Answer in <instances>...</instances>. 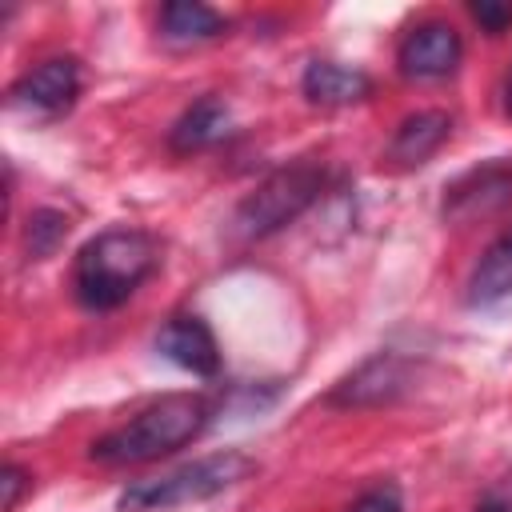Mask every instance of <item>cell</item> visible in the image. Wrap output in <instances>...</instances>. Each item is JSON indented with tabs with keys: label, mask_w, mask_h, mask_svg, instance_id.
Wrapping results in <instances>:
<instances>
[{
	"label": "cell",
	"mask_w": 512,
	"mask_h": 512,
	"mask_svg": "<svg viewBox=\"0 0 512 512\" xmlns=\"http://www.w3.org/2000/svg\"><path fill=\"white\" fill-rule=\"evenodd\" d=\"M412 372L416 364L396 356V352H380L372 360H364L352 376H344L332 392L328 404L336 408H376V404H392L396 396H404L412 388Z\"/></svg>",
	"instance_id": "5b68a950"
},
{
	"label": "cell",
	"mask_w": 512,
	"mask_h": 512,
	"mask_svg": "<svg viewBox=\"0 0 512 512\" xmlns=\"http://www.w3.org/2000/svg\"><path fill=\"white\" fill-rule=\"evenodd\" d=\"M304 96L320 108H340V104H356L372 92V80L360 72V68H348V64H336V60H312L304 68V80H300Z\"/></svg>",
	"instance_id": "8fae6325"
},
{
	"label": "cell",
	"mask_w": 512,
	"mask_h": 512,
	"mask_svg": "<svg viewBox=\"0 0 512 512\" xmlns=\"http://www.w3.org/2000/svg\"><path fill=\"white\" fill-rule=\"evenodd\" d=\"M228 132H232L228 108H224L220 100H200V104H192V108L176 120L168 144H172V152H200V148L220 144Z\"/></svg>",
	"instance_id": "5bb4252c"
},
{
	"label": "cell",
	"mask_w": 512,
	"mask_h": 512,
	"mask_svg": "<svg viewBox=\"0 0 512 512\" xmlns=\"http://www.w3.org/2000/svg\"><path fill=\"white\" fill-rule=\"evenodd\" d=\"M452 132V116L440 112V108H428V112H412L400 120L392 144H388V160L400 164V168H412V164H424Z\"/></svg>",
	"instance_id": "30bf717a"
},
{
	"label": "cell",
	"mask_w": 512,
	"mask_h": 512,
	"mask_svg": "<svg viewBox=\"0 0 512 512\" xmlns=\"http://www.w3.org/2000/svg\"><path fill=\"white\" fill-rule=\"evenodd\" d=\"M476 512H512V476L496 480V484L476 500Z\"/></svg>",
	"instance_id": "ac0fdd59"
},
{
	"label": "cell",
	"mask_w": 512,
	"mask_h": 512,
	"mask_svg": "<svg viewBox=\"0 0 512 512\" xmlns=\"http://www.w3.org/2000/svg\"><path fill=\"white\" fill-rule=\"evenodd\" d=\"M512 292V228H504L468 276V304H496Z\"/></svg>",
	"instance_id": "4fadbf2b"
},
{
	"label": "cell",
	"mask_w": 512,
	"mask_h": 512,
	"mask_svg": "<svg viewBox=\"0 0 512 512\" xmlns=\"http://www.w3.org/2000/svg\"><path fill=\"white\" fill-rule=\"evenodd\" d=\"M504 112L512 116V68H508V80H504Z\"/></svg>",
	"instance_id": "ffe728a7"
},
{
	"label": "cell",
	"mask_w": 512,
	"mask_h": 512,
	"mask_svg": "<svg viewBox=\"0 0 512 512\" xmlns=\"http://www.w3.org/2000/svg\"><path fill=\"white\" fill-rule=\"evenodd\" d=\"M320 192H324V164L292 160V164L276 168L264 184H256V192H248L240 200L232 228L244 240H264V236L280 232L284 224H292Z\"/></svg>",
	"instance_id": "277c9868"
},
{
	"label": "cell",
	"mask_w": 512,
	"mask_h": 512,
	"mask_svg": "<svg viewBox=\"0 0 512 512\" xmlns=\"http://www.w3.org/2000/svg\"><path fill=\"white\" fill-rule=\"evenodd\" d=\"M24 468L20 464H4V472H0V484H4V512H16V504H20V492H24Z\"/></svg>",
	"instance_id": "d6986e66"
},
{
	"label": "cell",
	"mask_w": 512,
	"mask_h": 512,
	"mask_svg": "<svg viewBox=\"0 0 512 512\" xmlns=\"http://www.w3.org/2000/svg\"><path fill=\"white\" fill-rule=\"evenodd\" d=\"M12 104L36 116H60L76 104L80 96V64L72 56H52L40 60L36 68H28L16 84H12Z\"/></svg>",
	"instance_id": "52a82bcc"
},
{
	"label": "cell",
	"mask_w": 512,
	"mask_h": 512,
	"mask_svg": "<svg viewBox=\"0 0 512 512\" xmlns=\"http://www.w3.org/2000/svg\"><path fill=\"white\" fill-rule=\"evenodd\" d=\"M460 56H464L460 32L444 20H424L400 40L396 64L408 80H444L460 68Z\"/></svg>",
	"instance_id": "8992f818"
},
{
	"label": "cell",
	"mask_w": 512,
	"mask_h": 512,
	"mask_svg": "<svg viewBox=\"0 0 512 512\" xmlns=\"http://www.w3.org/2000/svg\"><path fill=\"white\" fill-rule=\"evenodd\" d=\"M156 268V240L144 228H108L92 236L72 264V292L88 312L120 308Z\"/></svg>",
	"instance_id": "7a4b0ae2"
},
{
	"label": "cell",
	"mask_w": 512,
	"mask_h": 512,
	"mask_svg": "<svg viewBox=\"0 0 512 512\" xmlns=\"http://www.w3.org/2000/svg\"><path fill=\"white\" fill-rule=\"evenodd\" d=\"M68 236V216L56 212V208H40L28 216V228H24V244H28V256L32 260H44L52 256Z\"/></svg>",
	"instance_id": "9a60e30c"
},
{
	"label": "cell",
	"mask_w": 512,
	"mask_h": 512,
	"mask_svg": "<svg viewBox=\"0 0 512 512\" xmlns=\"http://www.w3.org/2000/svg\"><path fill=\"white\" fill-rule=\"evenodd\" d=\"M504 204H512V164H504V160L472 168L444 188V220H452V224L492 216Z\"/></svg>",
	"instance_id": "ba28073f"
},
{
	"label": "cell",
	"mask_w": 512,
	"mask_h": 512,
	"mask_svg": "<svg viewBox=\"0 0 512 512\" xmlns=\"http://www.w3.org/2000/svg\"><path fill=\"white\" fill-rule=\"evenodd\" d=\"M344 512H404V496L396 484H376V488L360 492Z\"/></svg>",
	"instance_id": "2e32d148"
},
{
	"label": "cell",
	"mask_w": 512,
	"mask_h": 512,
	"mask_svg": "<svg viewBox=\"0 0 512 512\" xmlns=\"http://www.w3.org/2000/svg\"><path fill=\"white\" fill-rule=\"evenodd\" d=\"M212 420V404L200 392H172L152 400L148 408H140L132 420H124L120 428L104 432L88 456L104 468H128V464H148L160 460L184 444H192Z\"/></svg>",
	"instance_id": "6da1fadb"
},
{
	"label": "cell",
	"mask_w": 512,
	"mask_h": 512,
	"mask_svg": "<svg viewBox=\"0 0 512 512\" xmlns=\"http://www.w3.org/2000/svg\"><path fill=\"white\" fill-rule=\"evenodd\" d=\"M256 472V460L244 452H220V456H204L196 464H184L176 472L164 476H148V480H132L120 492V512H156V508H176V504H196L208 496L228 492L232 484L248 480Z\"/></svg>",
	"instance_id": "3957f363"
},
{
	"label": "cell",
	"mask_w": 512,
	"mask_h": 512,
	"mask_svg": "<svg viewBox=\"0 0 512 512\" xmlns=\"http://www.w3.org/2000/svg\"><path fill=\"white\" fill-rule=\"evenodd\" d=\"M156 352L192 376H216L220 372V344L200 316H172L156 332Z\"/></svg>",
	"instance_id": "9c48e42d"
},
{
	"label": "cell",
	"mask_w": 512,
	"mask_h": 512,
	"mask_svg": "<svg viewBox=\"0 0 512 512\" xmlns=\"http://www.w3.org/2000/svg\"><path fill=\"white\" fill-rule=\"evenodd\" d=\"M156 24H160V36L168 44H180V48L208 44V40H216V36L228 32V20L216 8L196 4V0H172V4H164Z\"/></svg>",
	"instance_id": "7c38bea8"
},
{
	"label": "cell",
	"mask_w": 512,
	"mask_h": 512,
	"mask_svg": "<svg viewBox=\"0 0 512 512\" xmlns=\"http://www.w3.org/2000/svg\"><path fill=\"white\" fill-rule=\"evenodd\" d=\"M472 12V20L488 32V36H500L508 24H512V4H492V0H480V4H472L468 8Z\"/></svg>",
	"instance_id": "e0dca14e"
}]
</instances>
